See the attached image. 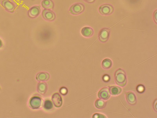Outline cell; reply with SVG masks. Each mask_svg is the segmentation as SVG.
I'll use <instances>...</instances> for the list:
<instances>
[{
	"label": "cell",
	"instance_id": "obj_1",
	"mask_svg": "<svg viewBox=\"0 0 157 118\" xmlns=\"http://www.w3.org/2000/svg\"><path fill=\"white\" fill-rule=\"evenodd\" d=\"M115 79L116 83L119 86L123 87L127 82V77L125 72L121 69H119L115 73Z\"/></svg>",
	"mask_w": 157,
	"mask_h": 118
},
{
	"label": "cell",
	"instance_id": "obj_2",
	"mask_svg": "<svg viewBox=\"0 0 157 118\" xmlns=\"http://www.w3.org/2000/svg\"><path fill=\"white\" fill-rule=\"evenodd\" d=\"M84 9V6L82 4L76 3L71 7L70 12L72 15H77L81 13Z\"/></svg>",
	"mask_w": 157,
	"mask_h": 118
},
{
	"label": "cell",
	"instance_id": "obj_3",
	"mask_svg": "<svg viewBox=\"0 0 157 118\" xmlns=\"http://www.w3.org/2000/svg\"><path fill=\"white\" fill-rule=\"evenodd\" d=\"M98 96L100 99L104 100L108 99L110 96L109 89L105 87L101 89L98 93Z\"/></svg>",
	"mask_w": 157,
	"mask_h": 118
},
{
	"label": "cell",
	"instance_id": "obj_4",
	"mask_svg": "<svg viewBox=\"0 0 157 118\" xmlns=\"http://www.w3.org/2000/svg\"><path fill=\"white\" fill-rule=\"evenodd\" d=\"M42 15L44 19L48 21H53L55 18V15L54 12L49 10H44Z\"/></svg>",
	"mask_w": 157,
	"mask_h": 118
},
{
	"label": "cell",
	"instance_id": "obj_5",
	"mask_svg": "<svg viewBox=\"0 0 157 118\" xmlns=\"http://www.w3.org/2000/svg\"><path fill=\"white\" fill-rule=\"evenodd\" d=\"M52 100L56 107L59 108L62 105V99L61 96L58 93H55L52 96Z\"/></svg>",
	"mask_w": 157,
	"mask_h": 118
},
{
	"label": "cell",
	"instance_id": "obj_6",
	"mask_svg": "<svg viewBox=\"0 0 157 118\" xmlns=\"http://www.w3.org/2000/svg\"><path fill=\"white\" fill-rule=\"evenodd\" d=\"M41 12V9L39 6H34L30 8L28 11V15L31 18L37 17Z\"/></svg>",
	"mask_w": 157,
	"mask_h": 118
},
{
	"label": "cell",
	"instance_id": "obj_7",
	"mask_svg": "<svg viewBox=\"0 0 157 118\" xmlns=\"http://www.w3.org/2000/svg\"><path fill=\"white\" fill-rule=\"evenodd\" d=\"M42 101L40 97H34L32 98L30 101L31 107L33 109H38L41 107Z\"/></svg>",
	"mask_w": 157,
	"mask_h": 118
},
{
	"label": "cell",
	"instance_id": "obj_8",
	"mask_svg": "<svg viewBox=\"0 0 157 118\" xmlns=\"http://www.w3.org/2000/svg\"><path fill=\"white\" fill-rule=\"evenodd\" d=\"M113 10L112 7L109 5H104L101 6L99 11L101 13L104 15L110 14Z\"/></svg>",
	"mask_w": 157,
	"mask_h": 118
},
{
	"label": "cell",
	"instance_id": "obj_9",
	"mask_svg": "<svg viewBox=\"0 0 157 118\" xmlns=\"http://www.w3.org/2000/svg\"><path fill=\"white\" fill-rule=\"evenodd\" d=\"M3 6L7 11L13 13L15 10V6L13 3L9 0H5L3 1Z\"/></svg>",
	"mask_w": 157,
	"mask_h": 118
},
{
	"label": "cell",
	"instance_id": "obj_10",
	"mask_svg": "<svg viewBox=\"0 0 157 118\" xmlns=\"http://www.w3.org/2000/svg\"><path fill=\"white\" fill-rule=\"evenodd\" d=\"M126 99L128 103L131 105H134L136 103V96L134 93L132 92H129L127 93Z\"/></svg>",
	"mask_w": 157,
	"mask_h": 118
},
{
	"label": "cell",
	"instance_id": "obj_11",
	"mask_svg": "<svg viewBox=\"0 0 157 118\" xmlns=\"http://www.w3.org/2000/svg\"><path fill=\"white\" fill-rule=\"evenodd\" d=\"M82 35L85 37H90L93 33V31L91 28L85 27L82 28L81 31Z\"/></svg>",
	"mask_w": 157,
	"mask_h": 118
},
{
	"label": "cell",
	"instance_id": "obj_12",
	"mask_svg": "<svg viewBox=\"0 0 157 118\" xmlns=\"http://www.w3.org/2000/svg\"><path fill=\"white\" fill-rule=\"evenodd\" d=\"M54 5V3L52 0H43L42 2V7L46 9H53Z\"/></svg>",
	"mask_w": 157,
	"mask_h": 118
},
{
	"label": "cell",
	"instance_id": "obj_13",
	"mask_svg": "<svg viewBox=\"0 0 157 118\" xmlns=\"http://www.w3.org/2000/svg\"><path fill=\"white\" fill-rule=\"evenodd\" d=\"M50 77V75L48 73L41 72L39 73L37 75L36 77V79L39 81H45L49 79Z\"/></svg>",
	"mask_w": 157,
	"mask_h": 118
},
{
	"label": "cell",
	"instance_id": "obj_14",
	"mask_svg": "<svg viewBox=\"0 0 157 118\" xmlns=\"http://www.w3.org/2000/svg\"><path fill=\"white\" fill-rule=\"evenodd\" d=\"M110 90L111 95L114 96L119 94L122 91L121 88L117 86L111 87L110 89Z\"/></svg>",
	"mask_w": 157,
	"mask_h": 118
},
{
	"label": "cell",
	"instance_id": "obj_15",
	"mask_svg": "<svg viewBox=\"0 0 157 118\" xmlns=\"http://www.w3.org/2000/svg\"><path fill=\"white\" fill-rule=\"evenodd\" d=\"M47 89V85L45 83H39L38 87V91L42 95L45 94Z\"/></svg>",
	"mask_w": 157,
	"mask_h": 118
},
{
	"label": "cell",
	"instance_id": "obj_16",
	"mask_svg": "<svg viewBox=\"0 0 157 118\" xmlns=\"http://www.w3.org/2000/svg\"><path fill=\"white\" fill-rule=\"evenodd\" d=\"M112 65L111 61L109 59H105L102 63L103 67L105 69H108L110 68Z\"/></svg>",
	"mask_w": 157,
	"mask_h": 118
},
{
	"label": "cell",
	"instance_id": "obj_17",
	"mask_svg": "<svg viewBox=\"0 0 157 118\" xmlns=\"http://www.w3.org/2000/svg\"><path fill=\"white\" fill-rule=\"evenodd\" d=\"M95 105V107L97 109H102L105 107V103L102 100L98 99L96 101Z\"/></svg>",
	"mask_w": 157,
	"mask_h": 118
},
{
	"label": "cell",
	"instance_id": "obj_18",
	"mask_svg": "<svg viewBox=\"0 0 157 118\" xmlns=\"http://www.w3.org/2000/svg\"><path fill=\"white\" fill-rule=\"evenodd\" d=\"M108 31L106 30H103L100 33V38L103 41H104L107 40L108 36Z\"/></svg>",
	"mask_w": 157,
	"mask_h": 118
},
{
	"label": "cell",
	"instance_id": "obj_19",
	"mask_svg": "<svg viewBox=\"0 0 157 118\" xmlns=\"http://www.w3.org/2000/svg\"><path fill=\"white\" fill-rule=\"evenodd\" d=\"M53 107V104L50 100H46L44 104V108L46 110H50Z\"/></svg>",
	"mask_w": 157,
	"mask_h": 118
},
{
	"label": "cell",
	"instance_id": "obj_20",
	"mask_svg": "<svg viewBox=\"0 0 157 118\" xmlns=\"http://www.w3.org/2000/svg\"><path fill=\"white\" fill-rule=\"evenodd\" d=\"M93 117L94 118H106L107 117L106 116L101 113H97L95 114L93 116Z\"/></svg>",
	"mask_w": 157,
	"mask_h": 118
},
{
	"label": "cell",
	"instance_id": "obj_21",
	"mask_svg": "<svg viewBox=\"0 0 157 118\" xmlns=\"http://www.w3.org/2000/svg\"><path fill=\"white\" fill-rule=\"evenodd\" d=\"M60 92L63 95H66L68 93L67 89L65 87H63L61 88L60 90Z\"/></svg>",
	"mask_w": 157,
	"mask_h": 118
},
{
	"label": "cell",
	"instance_id": "obj_22",
	"mask_svg": "<svg viewBox=\"0 0 157 118\" xmlns=\"http://www.w3.org/2000/svg\"><path fill=\"white\" fill-rule=\"evenodd\" d=\"M137 89L139 92H142L144 91V88L142 85H140L138 87Z\"/></svg>",
	"mask_w": 157,
	"mask_h": 118
},
{
	"label": "cell",
	"instance_id": "obj_23",
	"mask_svg": "<svg viewBox=\"0 0 157 118\" xmlns=\"http://www.w3.org/2000/svg\"><path fill=\"white\" fill-rule=\"evenodd\" d=\"M84 1L88 3H92L94 2L95 0H84Z\"/></svg>",
	"mask_w": 157,
	"mask_h": 118
},
{
	"label": "cell",
	"instance_id": "obj_24",
	"mask_svg": "<svg viewBox=\"0 0 157 118\" xmlns=\"http://www.w3.org/2000/svg\"><path fill=\"white\" fill-rule=\"evenodd\" d=\"M156 105H157V100H156L154 102V107L156 111H157Z\"/></svg>",
	"mask_w": 157,
	"mask_h": 118
},
{
	"label": "cell",
	"instance_id": "obj_25",
	"mask_svg": "<svg viewBox=\"0 0 157 118\" xmlns=\"http://www.w3.org/2000/svg\"><path fill=\"white\" fill-rule=\"evenodd\" d=\"M109 79V77L108 76H105L104 77L103 79L105 81H107Z\"/></svg>",
	"mask_w": 157,
	"mask_h": 118
},
{
	"label": "cell",
	"instance_id": "obj_26",
	"mask_svg": "<svg viewBox=\"0 0 157 118\" xmlns=\"http://www.w3.org/2000/svg\"><path fill=\"white\" fill-rule=\"evenodd\" d=\"M2 42L1 41V40H0V47L1 46V44H2Z\"/></svg>",
	"mask_w": 157,
	"mask_h": 118
}]
</instances>
